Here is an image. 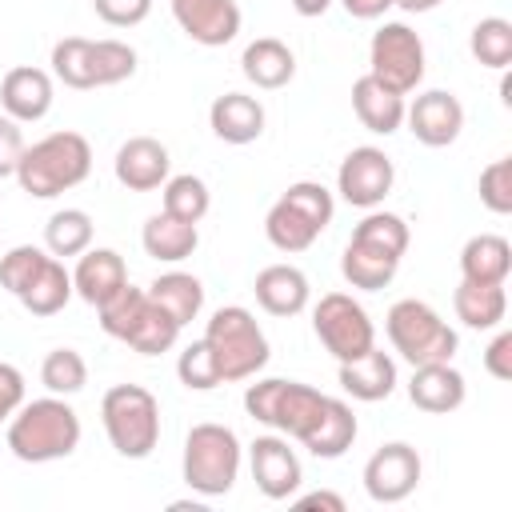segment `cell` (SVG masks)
<instances>
[{"instance_id":"obj_22","label":"cell","mask_w":512,"mask_h":512,"mask_svg":"<svg viewBox=\"0 0 512 512\" xmlns=\"http://www.w3.org/2000/svg\"><path fill=\"white\" fill-rule=\"evenodd\" d=\"M352 112H356V120H360L368 132L392 136V132L404 124V96L392 92V88H384L376 76L364 72V76L352 84Z\"/></svg>"},{"instance_id":"obj_28","label":"cell","mask_w":512,"mask_h":512,"mask_svg":"<svg viewBox=\"0 0 512 512\" xmlns=\"http://www.w3.org/2000/svg\"><path fill=\"white\" fill-rule=\"evenodd\" d=\"M144 292H148V300H156L180 328L192 324V320L200 316V308H204V284H200L192 272H164V276H156Z\"/></svg>"},{"instance_id":"obj_46","label":"cell","mask_w":512,"mask_h":512,"mask_svg":"<svg viewBox=\"0 0 512 512\" xmlns=\"http://www.w3.org/2000/svg\"><path fill=\"white\" fill-rule=\"evenodd\" d=\"M24 132H20V124L12 120V116H0V180L4 176H16V164H20V156H24Z\"/></svg>"},{"instance_id":"obj_32","label":"cell","mask_w":512,"mask_h":512,"mask_svg":"<svg viewBox=\"0 0 512 512\" xmlns=\"http://www.w3.org/2000/svg\"><path fill=\"white\" fill-rule=\"evenodd\" d=\"M44 244L52 256H80L84 248H92V216L84 208H60L48 216L44 224Z\"/></svg>"},{"instance_id":"obj_2","label":"cell","mask_w":512,"mask_h":512,"mask_svg":"<svg viewBox=\"0 0 512 512\" xmlns=\"http://www.w3.org/2000/svg\"><path fill=\"white\" fill-rule=\"evenodd\" d=\"M88 172H92V144L80 132H48L36 144H28L16 164L20 188L36 200H52L84 184Z\"/></svg>"},{"instance_id":"obj_15","label":"cell","mask_w":512,"mask_h":512,"mask_svg":"<svg viewBox=\"0 0 512 512\" xmlns=\"http://www.w3.org/2000/svg\"><path fill=\"white\" fill-rule=\"evenodd\" d=\"M0 108L16 124H36L52 108V76L32 64H16L0 80Z\"/></svg>"},{"instance_id":"obj_20","label":"cell","mask_w":512,"mask_h":512,"mask_svg":"<svg viewBox=\"0 0 512 512\" xmlns=\"http://www.w3.org/2000/svg\"><path fill=\"white\" fill-rule=\"evenodd\" d=\"M256 304L268 312V316H296L308 308V276L292 264H268L260 268L256 284Z\"/></svg>"},{"instance_id":"obj_14","label":"cell","mask_w":512,"mask_h":512,"mask_svg":"<svg viewBox=\"0 0 512 512\" xmlns=\"http://www.w3.org/2000/svg\"><path fill=\"white\" fill-rule=\"evenodd\" d=\"M180 32L204 48H220L240 32V4L236 0H168Z\"/></svg>"},{"instance_id":"obj_45","label":"cell","mask_w":512,"mask_h":512,"mask_svg":"<svg viewBox=\"0 0 512 512\" xmlns=\"http://www.w3.org/2000/svg\"><path fill=\"white\" fill-rule=\"evenodd\" d=\"M96 16L112 28H132L152 12V0H92Z\"/></svg>"},{"instance_id":"obj_52","label":"cell","mask_w":512,"mask_h":512,"mask_svg":"<svg viewBox=\"0 0 512 512\" xmlns=\"http://www.w3.org/2000/svg\"><path fill=\"white\" fill-rule=\"evenodd\" d=\"M440 0H392V8H404V12H432Z\"/></svg>"},{"instance_id":"obj_37","label":"cell","mask_w":512,"mask_h":512,"mask_svg":"<svg viewBox=\"0 0 512 512\" xmlns=\"http://www.w3.org/2000/svg\"><path fill=\"white\" fill-rule=\"evenodd\" d=\"M352 240H360V244H372V248H380V252H388V256H404L408 252V224H404V216H396V212H372L368 208V216L352 228Z\"/></svg>"},{"instance_id":"obj_25","label":"cell","mask_w":512,"mask_h":512,"mask_svg":"<svg viewBox=\"0 0 512 512\" xmlns=\"http://www.w3.org/2000/svg\"><path fill=\"white\" fill-rule=\"evenodd\" d=\"M512 272V248L496 232H480L460 248V276L472 284H504Z\"/></svg>"},{"instance_id":"obj_19","label":"cell","mask_w":512,"mask_h":512,"mask_svg":"<svg viewBox=\"0 0 512 512\" xmlns=\"http://www.w3.org/2000/svg\"><path fill=\"white\" fill-rule=\"evenodd\" d=\"M208 124L224 144H252L264 132V104L244 92H224L212 100Z\"/></svg>"},{"instance_id":"obj_1","label":"cell","mask_w":512,"mask_h":512,"mask_svg":"<svg viewBox=\"0 0 512 512\" xmlns=\"http://www.w3.org/2000/svg\"><path fill=\"white\" fill-rule=\"evenodd\" d=\"M80 444V416L68 400L44 396L32 404H20L8 420V448L24 464H48L72 456Z\"/></svg>"},{"instance_id":"obj_42","label":"cell","mask_w":512,"mask_h":512,"mask_svg":"<svg viewBox=\"0 0 512 512\" xmlns=\"http://www.w3.org/2000/svg\"><path fill=\"white\" fill-rule=\"evenodd\" d=\"M176 376H180V384L192 388V392H208V388L224 384V380H220V368H216V356H212V348H208V340H192V344L180 352V360H176Z\"/></svg>"},{"instance_id":"obj_16","label":"cell","mask_w":512,"mask_h":512,"mask_svg":"<svg viewBox=\"0 0 512 512\" xmlns=\"http://www.w3.org/2000/svg\"><path fill=\"white\" fill-rule=\"evenodd\" d=\"M116 180L128 188V192H152L168 180V168H172V156L160 140L152 136H132L116 148Z\"/></svg>"},{"instance_id":"obj_51","label":"cell","mask_w":512,"mask_h":512,"mask_svg":"<svg viewBox=\"0 0 512 512\" xmlns=\"http://www.w3.org/2000/svg\"><path fill=\"white\" fill-rule=\"evenodd\" d=\"M292 8H296L300 16H308V20H312V16H324V12L332 8V0H292Z\"/></svg>"},{"instance_id":"obj_9","label":"cell","mask_w":512,"mask_h":512,"mask_svg":"<svg viewBox=\"0 0 512 512\" xmlns=\"http://www.w3.org/2000/svg\"><path fill=\"white\" fill-rule=\"evenodd\" d=\"M312 332L336 356V364L360 360L368 348H376V328H372L364 304L352 300L348 292L320 296V304L312 308Z\"/></svg>"},{"instance_id":"obj_11","label":"cell","mask_w":512,"mask_h":512,"mask_svg":"<svg viewBox=\"0 0 512 512\" xmlns=\"http://www.w3.org/2000/svg\"><path fill=\"white\" fill-rule=\"evenodd\" d=\"M396 184V168L392 160L384 156V148H352L344 160H340V172H336V192L352 204V208H376L384 204V196L392 192Z\"/></svg>"},{"instance_id":"obj_33","label":"cell","mask_w":512,"mask_h":512,"mask_svg":"<svg viewBox=\"0 0 512 512\" xmlns=\"http://www.w3.org/2000/svg\"><path fill=\"white\" fill-rule=\"evenodd\" d=\"M176 336H180V324H176L156 300H148L144 312L136 316L132 332L124 336V344L136 348L140 356H160V352H168V348L176 344Z\"/></svg>"},{"instance_id":"obj_40","label":"cell","mask_w":512,"mask_h":512,"mask_svg":"<svg viewBox=\"0 0 512 512\" xmlns=\"http://www.w3.org/2000/svg\"><path fill=\"white\" fill-rule=\"evenodd\" d=\"M144 304H148V292L144 288H132V284H124L112 300H104L96 312H100V328L112 336V340H124L128 332H132V324H136V316L144 312Z\"/></svg>"},{"instance_id":"obj_29","label":"cell","mask_w":512,"mask_h":512,"mask_svg":"<svg viewBox=\"0 0 512 512\" xmlns=\"http://www.w3.org/2000/svg\"><path fill=\"white\" fill-rule=\"evenodd\" d=\"M452 308H456V320L484 332V328H496L508 312V296H504V284H472V280H460V288L452 292Z\"/></svg>"},{"instance_id":"obj_50","label":"cell","mask_w":512,"mask_h":512,"mask_svg":"<svg viewBox=\"0 0 512 512\" xmlns=\"http://www.w3.org/2000/svg\"><path fill=\"white\" fill-rule=\"evenodd\" d=\"M296 508H328V512H344V496H336V492H304V496H296Z\"/></svg>"},{"instance_id":"obj_48","label":"cell","mask_w":512,"mask_h":512,"mask_svg":"<svg viewBox=\"0 0 512 512\" xmlns=\"http://www.w3.org/2000/svg\"><path fill=\"white\" fill-rule=\"evenodd\" d=\"M484 368L496 380H512V332H500L488 348H484Z\"/></svg>"},{"instance_id":"obj_43","label":"cell","mask_w":512,"mask_h":512,"mask_svg":"<svg viewBox=\"0 0 512 512\" xmlns=\"http://www.w3.org/2000/svg\"><path fill=\"white\" fill-rule=\"evenodd\" d=\"M280 200H288L300 216H308L320 232L332 224V212H336V200H332V192L320 184V180H296V184H288V192L280 196Z\"/></svg>"},{"instance_id":"obj_31","label":"cell","mask_w":512,"mask_h":512,"mask_svg":"<svg viewBox=\"0 0 512 512\" xmlns=\"http://www.w3.org/2000/svg\"><path fill=\"white\" fill-rule=\"evenodd\" d=\"M264 236L280 252H304V248H312V240L320 236V228L308 216H300L288 200H276L268 208V216H264Z\"/></svg>"},{"instance_id":"obj_24","label":"cell","mask_w":512,"mask_h":512,"mask_svg":"<svg viewBox=\"0 0 512 512\" xmlns=\"http://www.w3.org/2000/svg\"><path fill=\"white\" fill-rule=\"evenodd\" d=\"M140 244H144V252H148L152 260H160V264H180V260H188V256L196 252L200 232H196V224H188V220H176V216H168V212H156V216L144 220Z\"/></svg>"},{"instance_id":"obj_34","label":"cell","mask_w":512,"mask_h":512,"mask_svg":"<svg viewBox=\"0 0 512 512\" xmlns=\"http://www.w3.org/2000/svg\"><path fill=\"white\" fill-rule=\"evenodd\" d=\"M160 192H164V208H160V212H168V216H176V220H188V224H200V220L208 216V208H212L208 184H204L200 176H192V172L168 176Z\"/></svg>"},{"instance_id":"obj_39","label":"cell","mask_w":512,"mask_h":512,"mask_svg":"<svg viewBox=\"0 0 512 512\" xmlns=\"http://www.w3.org/2000/svg\"><path fill=\"white\" fill-rule=\"evenodd\" d=\"M92 40L84 36H64L52 44V76L68 88H92Z\"/></svg>"},{"instance_id":"obj_17","label":"cell","mask_w":512,"mask_h":512,"mask_svg":"<svg viewBox=\"0 0 512 512\" xmlns=\"http://www.w3.org/2000/svg\"><path fill=\"white\" fill-rule=\"evenodd\" d=\"M128 284V268H124V256L112 252V248H84L80 260H76V272H72V292L100 308L104 300H112L120 288Z\"/></svg>"},{"instance_id":"obj_6","label":"cell","mask_w":512,"mask_h":512,"mask_svg":"<svg viewBox=\"0 0 512 512\" xmlns=\"http://www.w3.org/2000/svg\"><path fill=\"white\" fill-rule=\"evenodd\" d=\"M240 440L228 424H196L184 440V484L200 496H224L240 476Z\"/></svg>"},{"instance_id":"obj_8","label":"cell","mask_w":512,"mask_h":512,"mask_svg":"<svg viewBox=\"0 0 512 512\" xmlns=\"http://www.w3.org/2000/svg\"><path fill=\"white\" fill-rule=\"evenodd\" d=\"M368 76H376L384 88L400 96L416 92L424 80V40L400 20L380 24L368 44Z\"/></svg>"},{"instance_id":"obj_23","label":"cell","mask_w":512,"mask_h":512,"mask_svg":"<svg viewBox=\"0 0 512 512\" xmlns=\"http://www.w3.org/2000/svg\"><path fill=\"white\" fill-rule=\"evenodd\" d=\"M240 72L256 84V88H284L292 76H296V56H292V48L284 44V40H276V36H260V40H252L248 48H244V56H240Z\"/></svg>"},{"instance_id":"obj_21","label":"cell","mask_w":512,"mask_h":512,"mask_svg":"<svg viewBox=\"0 0 512 512\" xmlns=\"http://www.w3.org/2000/svg\"><path fill=\"white\" fill-rule=\"evenodd\" d=\"M340 388L352 400H364V404L388 400L396 392V360L380 348H368L360 360L340 364Z\"/></svg>"},{"instance_id":"obj_27","label":"cell","mask_w":512,"mask_h":512,"mask_svg":"<svg viewBox=\"0 0 512 512\" xmlns=\"http://www.w3.org/2000/svg\"><path fill=\"white\" fill-rule=\"evenodd\" d=\"M396 268H400L396 256H388V252H380V248H372V244H360V240H348V248H344V256H340L344 280H348L352 288H364V292L388 288V284L396 280Z\"/></svg>"},{"instance_id":"obj_41","label":"cell","mask_w":512,"mask_h":512,"mask_svg":"<svg viewBox=\"0 0 512 512\" xmlns=\"http://www.w3.org/2000/svg\"><path fill=\"white\" fill-rule=\"evenodd\" d=\"M48 256H52V252H44V248H36V244H16V248H8V252L0 256V288L12 292V296H20V292L32 284V276L44 268Z\"/></svg>"},{"instance_id":"obj_36","label":"cell","mask_w":512,"mask_h":512,"mask_svg":"<svg viewBox=\"0 0 512 512\" xmlns=\"http://www.w3.org/2000/svg\"><path fill=\"white\" fill-rule=\"evenodd\" d=\"M40 384L52 396H76L88 384V364L76 348H52L40 364Z\"/></svg>"},{"instance_id":"obj_4","label":"cell","mask_w":512,"mask_h":512,"mask_svg":"<svg viewBox=\"0 0 512 512\" xmlns=\"http://www.w3.org/2000/svg\"><path fill=\"white\" fill-rule=\"evenodd\" d=\"M204 340L216 356V368H220V380L224 384H236V380H252L264 364H268V336L260 332L256 316L240 304H224L212 312L208 328H204Z\"/></svg>"},{"instance_id":"obj_3","label":"cell","mask_w":512,"mask_h":512,"mask_svg":"<svg viewBox=\"0 0 512 512\" xmlns=\"http://www.w3.org/2000/svg\"><path fill=\"white\" fill-rule=\"evenodd\" d=\"M324 408H328V396L300 380L268 376V380L248 384V392H244V412L292 440H304L316 428V420L324 416Z\"/></svg>"},{"instance_id":"obj_38","label":"cell","mask_w":512,"mask_h":512,"mask_svg":"<svg viewBox=\"0 0 512 512\" xmlns=\"http://www.w3.org/2000/svg\"><path fill=\"white\" fill-rule=\"evenodd\" d=\"M88 64H92V88H108L136 72V48H128L124 40H92Z\"/></svg>"},{"instance_id":"obj_13","label":"cell","mask_w":512,"mask_h":512,"mask_svg":"<svg viewBox=\"0 0 512 512\" xmlns=\"http://www.w3.org/2000/svg\"><path fill=\"white\" fill-rule=\"evenodd\" d=\"M248 468H252L256 488L268 500H288L304 480L300 476V460H296V452L288 448L284 436H256L248 444Z\"/></svg>"},{"instance_id":"obj_44","label":"cell","mask_w":512,"mask_h":512,"mask_svg":"<svg viewBox=\"0 0 512 512\" xmlns=\"http://www.w3.org/2000/svg\"><path fill=\"white\" fill-rule=\"evenodd\" d=\"M480 204L496 216L512 212V156H500L480 172Z\"/></svg>"},{"instance_id":"obj_26","label":"cell","mask_w":512,"mask_h":512,"mask_svg":"<svg viewBox=\"0 0 512 512\" xmlns=\"http://www.w3.org/2000/svg\"><path fill=\"white\" fill-rule=\"evenodd\" d=\"M352 440H356V416H352V408H348L344 400L328 396L324 416L316 420V428H312L300 444H304L316 460H336V456H344V452L352 448Z\"/></svg>"},{"instance_id":"obj_30","label":"cell","mask_w":512,"mask_h":512,"mask_svg":"<svg viewBox=\"0 0 512 512\" xmlns=\"http://www.w3.org/2000/svg\"><path fill=\"white\" fill-rule=\"evenodd\" d=\"M32 316H56L72 300V272L60 264V256H48L44 268L32 276V284L16 296Z\"/></svg>"},{"instance_id":"obj_35","label":"cell","mask_w":512,"mask_h":512,"mask_svg":"<svg viewBox=\"0 0 512 512\" xmlns=\"http://www.w3.org/2000/svg\"><path fill=\"white\" fill-rule=\"evenodd\" d=\"M468 48H472L476 64L496 68V72L508 68V64H512V24H508L504 16H484V20L472 28Z\"/></svg>"},{"instance_id":"obj_7","label":"cell","mask_w":512,"mask_h":512,"mask_svg":"<svg viewBox=\"0 0 512 512\" xmlns=\"http://www.w3.org/2000/svg\"><path fill=\"white\" fill-rule=\"evenodd\" d=\"M384 332L392 340V348L412 364H448L456 356V332L448 328V320H440L436 308H428L424 300H396L384 316Z\"/></svg>"},{"instance_id":"obj_47","label":"cell","mask_w":512,"mask_h":512,"mask_svg":"<svg viewBox=\"0 0 512 512\" xmlns=\"http://www.w3.org/2000/svg\"><path fill=\"white\" fill-rule=\"evenodd\" d=\"M24 404V372L8 360H0V424L16 416V408Z\"/></svg>"},{"instance_id":"obj_12","label":"cell","mask_w":512,"mask_h":512,"mask_svg":"<svg viewBox=\"0 0 512 512\" xmlns=\"http://www.w3.org/2000/svg\"><path fill=\"white\" fill-rule=\"evenodd\" d=\"M404 120H408V132L420 144L448 148L464 128V104L444 88H428L412 104H404Z\"/></svg>"},{"instance_id":"obj_49","label":"cell","mask_w":512,"mask_h":512,"mask_svg":"<svg viewBox=\"0 0 512 512\" xmlns=\"http://www.w3.org/2000/svg\"><path fill=\"white\" fill-rule=\"evenodd\" d=\"M340 4H344V12L356 16V20H376V16H384V12L392 8V0H340Z\"/></svg>"},{"instance_id":"obj_18","label":"cell","mask_w":512,"mask_h":512,"mask_svg":"<svg viewBox=\"0 0 512 512\" xmlns=\"http://www.w3.org/2000/svg\"><path fill=\"white\" fill-rule=\"evenodd\" d=\"M468 396V384L464 376L448 364H420L412 368V380H408V400L420 408V412H432V416H448L464 404Z\"/></svg>"},{"instance_id":"obj_5","label":"cell","mask_w":512,"mask_h":512,"mask_svg":"<svg viewBox=\"0 0 512 512\" xmlns=\"http://www.w3.org/2000/svg\"><path fill=\"white\" fill-rule=\"evenodd\" d=\"M100 420L124 460H144L160 444V404L140 384H112L100 400Z\"/></svg>"},{"instance_id":"obj_10","label":"cell","mask_w":512,"mask_h":512,"mask_svg":"<svg viewBox=\"0 0 512 512\" xmlns=\"http://www.w3.org/2000/svg\"><path fill=\"white\" fill-rule=\"evenodd\" d=\"M420 452L404 440H392L384 448H376L364 464V492L376 500V504H400L416 492L420 484Z\"/></svg>"}]
</instances>
